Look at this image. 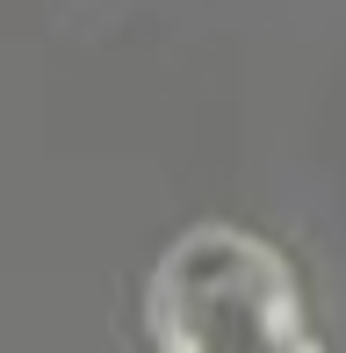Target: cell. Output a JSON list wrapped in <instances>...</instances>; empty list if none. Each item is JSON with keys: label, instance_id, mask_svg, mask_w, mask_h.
I'll return each mask as SVG.
<instances>
[{"label": "cell", "instance_id": "obj_1", "mask_svg": "<svg viewBox=\"0 0 346 353\" xmlns=\"http://www.w3.org/2000/svg\"><path fill=\"white\" fill-rule=\"evenodd\" d=\"M159 353H318L296 274L231 223H202L152 274Z\"/></svg>", "mask_w": 346, "mask_h": 353}]
</instances>
